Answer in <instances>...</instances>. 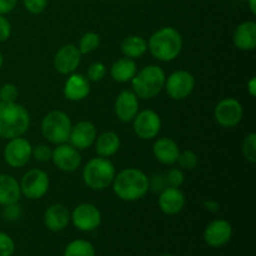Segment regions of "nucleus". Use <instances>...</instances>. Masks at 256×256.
<instances>
[{
    "mask_svg": "<svg viewBox=\"0 0 256 256\" xmlns=\"http://www.w3.org/2000/svg\"><path fill=\"white\" fill-rule=\"evenodd\" d=\"M112 186L114 194L120 200L128 202L142 199L150 190L149 178L136 168H126L115 174Z\"/></svg>",
    "mask_w": 256,
    "mask_h": 256,
    "instance_id": "obj_1",
    "label": "nucleus"
},
{
    "mask_svg": "<svg viewBox=\"0 0 256 256\" xmlns=\"http://www.w3.org/2000/svg\"><path fill=\"white\" fill-rule=\"evenodd\" d=\"M182 49V36L172 26L160 28L148 40V50L159 62H172L179 56Z\"/></svg>",
    "mask_w": 256,
    "mask_h": 256,
    "instance_id": "obj_2",
    "label": "nucleus"
},
{
    "mask_svg": "<svg viewBox=\"0 0 256 256\" xmlns=\"http://www.w3.org/2000/svg\"><path fill=\"white\" fill-rule=\"evenodd\" d=\"M30 122L26 108L16 102H0V138L9 140L22 136L29 130Z\"/></svg>",
    "mask_w": 256,
    "mask_h": 256,
    "instance_id": "obj_3",
    "label": "nucleus"
},
{
    "mask_svg": "<svg viewBox=\"0 0 256 256\" xmlns=\"http://www.w3.org/2000/svg\"><path fill=\"white\" fill-rule=\"evenodd\" d=\"M166 74L159 65H148L138 70L132 78V88L139 99L150 100L156 98L165 86Z\"/></svg>",
    "mask_w": 256,
    "mask_h": 256,
    "instance_id": "obj_4",
    "label": "nucleus"
},
{
    "mask_svg": "<svg viewBox=\"0 0 256 256\" xmlns=\"http://www.w3.org/2000/svg\"><path fill=\"white\" fill-rule=\"evenodd\" d=\"M116 170L109 158H92L82 169V180L92 190L102 192L112 186Z\"/></svg>",
    "mask_w": 256,
    "mask_h": 256,
    "instance_id": "obj_5",
    "label": "nucleus"
},
{
    "mask_svg": "<svg viewBox=\"0 0 256 256\" xmlns=\"http://www.w3.org/2000/svg\"><path fill=\"white\" fill-rule=\"evenodd\" d=\"M72 119L62 110H52L48 112L42 120V134L52 144L68 142L72 130Z\"/></svg>",
    "mask_w": 256,
    "mask_h": 256,
    "instance_id": "obj_6",
    "label": "nucleus"
},
{
    "mask_svg": "<svg viewBox=\"0 0 256 256\" xmlns=\"http://www.w3.org/2000/svg\"><path fill=\"white\" fill-rule=\"evenodd\" d=\"M19 184L22 195L29 200H39L44 198L49 190L50 179L44 170L32 169L22 175Z\"/></svg>",
    "mask_w": 256,
    "mask_h": 256,
    "instance_id": "obj_7",
    "label": "nucleus"
},
{
    "mask_svg": "<svg viewBox=\"0 0 256 256\" xmlns=\"http://www.w3.org/2000/svg\"><path fill=\"white\" fill-rule=\"evenodd\" d=\"M168 95L172 100H184L192 94L195 89L194 75L186 70H176L172 72L165 80V86Z\"/></svg>",
    "mask_w": 256,
    "mask_h": 256,
    "instance_id": "obj_8",
    "label": "nucleus"
},
{
    "mask_svg": "<svg viewBox=\"0 0 256 256\" xmlns=\"http://www.w3.org/2000/svg\"><path fill=\"white\" fill-rule=\"evenodd\" d=\"M32 145L30 144L29 140L22 136L9 139L2 152L5 162L10 168H15V169L25 166L32 159Z\"/></svg>",
    "mask_w": 256,
    "mask_h": 256,
    "instance_id": "obj_9",
    "label": "nucleus"
},
{
    "mask_svg": "<svg viewBox=\"0 0 256 256\" xmlns=\"http://www.w3.org/2000/svg\"><path fill=\"white\" fill-rule=\"evenodd\" d=\"M244 116V109L239 100L235 98H224L214 109V118L218 124L226 129H232L240 124Z\"/></svg>",
    "mask_w": 256,
    "mask_h": 256,
    "instance_id": "obj_10",
    "label": "nucleus"
},
{
    "mask_svg": "<svg viewBox=\"0 0 256 256\" xmlns=\"http://www.w3.org/2000/svg\"><path fill=\"white\" fill-rule=\"evenodd\" d=\"M162 118L156 112L150 109L142 110L132 119V129L142 140H152L162 130Z\"/></svg>",
    "mask_w": 256,
    "mask_h": 256,
    "instance_id": "obj_11",
    "label": "nucleus"
},
{
    "mask_svg": "<svg viewBox=\"0 0 256 256\" xmlns=\"http://www.w3.org/2000/svg\"><path fill=\"white\" fill-rule=\"evenodd\" d=\"M70 222L80 232H94L102 224V212L90 202H82L70 212Z\"/></svg>",
    "mask_w": 256,
    "mask_h": 256,
    "instance_id": "obj_12",
    "label": "nucleus"
},
{
    "mask_svg": "<svg viewBox=\"0 0 256 256\" xmlns=\"http://www.w3.org/2000/svg\"><path fill=\"white\" fill-rule=\"evenodd\" d=\"M52 162L55 166L64 172H74L82 165V155L76 148L72 144H58L55 149H52Z\"/></svg>",
    "mask_w": 256,
    "mask_h": 256,
    "instance_id": "obj_13",
    "label": "nucleus"
},
{
    "mask_svg": "<svg viewBox=\"0 0 256 256\" xmlns=\"http://www.w3.org/2000/svg\"><path fill=\"white\" fill-rule=\"evenodd\" d=\"M82 62V52L75 44H65L55 54L52 65L62 75H70L75 72Z\"/></svg>",
    "mask_w": 256,
    "mask_h": 256,
    "instance_id": "obj_14",
    "label": "nucleus"
},
{
    "mask_svg": "<svg viewBox=\"0 0 256 256\" xmlns=\"http://www.w3.org/2000/svg\"><path fill=\"white\" fill-rule=\"evenodd\" d=\"M96 136V126L89 120H82L72 126L68 142L78 150H85L94 145Z\"/></svg>",
    "mask_w": 256,
    "mask_h": 256,
    "instance_id": "obj_15",
    "label": "nucleus"
},
{
    "mask_svg": "<svg viewBox=\"0 0 256 256\" xmlns=\"http://www.w3.org/2000/svg\"><path fill=\"white\" fill-rule=\"evenodd\" d=\"M232 226L228 220L215 219L208 224L204 230V240L209 246L222 248L230 242Z\"/></svg>",
    "mask_w": 256,
    "mask_h": 256,
    "instance_id": "obj_16",
    "label": "nucleus"
},
{
    "mask_svg": "<svg viewBox=\"0 0 256 256\" xmlns=\"http://www.w3.org/2000/svg\"><path fill=\"white\" fill-rule=\"evenodd\" d=\"M114 112L118 119L122 122H130L139 112V98L132 90H122L116 96Z\"/></svg>",
    "mask_w": 256,
    "mask_h": 256,
    "instance_id": "obj_17",
    "label": "nucleus"
},
{
    "mask_svg": "<svg viewBox=\"0 0 256 256\" xmlns=\"http://www.w3.org/2000/svg\"><path fill=\"white\" fill-rule=\"evenodd\" d=\"M160 210L166 215H176L182 212L186 204L185 194L179 188L166 186L160 192L159 199H158Z\"/></svg>",
    "mask_w": 256,
    "mask_h": 256,
    "instance_id": "obj_18",
    "label": "nucleus"
},
{
    "mask_svg": "<svg viewBox=\"0 0 256 256\" xmlns=\"http://www.w3.org/2000/svg\"><path fill=\"white\" fill-rule=\"evenodd\" d=\"M90 82L85 75L72 72L64 84V96L69 102H82L90 94Z\"/></svg>",
    "mask_w": 256,
    "mask_h": 256,
    "instance_id": "obj_19",
    "label": "nucleus"
},
{
    "mask_svg": "<svg viewBox=\"0 0 256 256\" xmlns=\"http://www.w3.org/2000/svg\"><path fill=\"white\" fill-rule=\"evenodd\" d=\"M180 148L172 138H159L152 145V155L162 165L176 164Z\"/></svg>",
    "mask_w": 256,
    "mask_h": 256,
    "instance_id": "obj_20",
    "label": "nucleus"
},
{
    "mask_svg": "<svg viewBox=\"0 0 256 256\" xmlns=\"http://www.w3.org/2000/svg\"><path fill=\"white\" fill-rule=\"evenodd\" d=\"M235 48L242 52H252L256 48V22L252 20L242 22L232 34Z\"/></svg>",
    "mask_w": 256,
    "mask_h": 256,
    "instance_id": "obj_21",
    "label": "nucleus"
},
{
    "mask_svg": "<svg viewBox=\"0 0 256 256\" xmlns=\"http://www.w3.org/2000/svg\"><path fill=\"white\" fill-rule=\"evenodd\" d=\"M70 222V210L62 204H52L45 210L44 224L50 232H62Z\"/></svg>",
    "mask_w": 256,
    "mask_h": 256,
    "instance_id": "obj_22",
    "label": "nucleus"
},
{
    "mask_svg": "<svg viewBox=\"0 0 256 256\" xmlns=\"http://www.w3.org/2000/svg\"><path fill=\"white\" fill-rule=\"evenodd\" d=\"M22 199L20 184L12 175L0 174V205L16 204Z\"/></svg>",
    "mask_w": 256,
    "mask_h": 256,
    "instance_id": "obj_23",
    "label": "nucleus"
},
{
    "mask_svg": "<svg viewBox=\"0 0 256 256\" xmlns=\"http://www.w3.org/2000/svg\"><path fill=\"white\" fill-rule=\"evenodd\" d=\"M136 72L138 65L135 60L125 56L112 62V68H110V76L112 78L114 82H120V84L132 82Z\"/></svg>",
    "mask_w": 256,
    "mask_h": 256,
    "instance_id": "obj_24",
    "label": "nucleus"
},
{
    "mask_svg": "<svg viewBox=\"0 0 256 256\" xmlns=\"http://www.w3.org/2000/svg\"><path fill=\"white\" fill-rule=\"evenodd\" d=\"M94 145L98 156L110 158L119 152L122 146V140L115 132H104L98 135Z\"/></svg>",
    "mask_w": 256,
    "mask_h": 256,
    "instance_id": "obj_25",
    "label": "nucleus"
},
{
    "mask_svg": "<svg viewBox=\"0 0 256 256\" xmlns=\"http://www.w3.org/2000/svg\"><path fill=\"white\" fill-rule=\"evenodd\" d=\"M122 52L125 58L136 60L148 52V42L140 35H129L122 42Z\"/></svg>",
    "mask_w": 256,
    "mask_h": 256,
    "instance_id": "obj_26",
    "label": "nucleus"
},
{
    "mask_svg": "<svg viewBox=\"0 0 256 256\" xmlns=\"http://www.w3.org/2000/svg\"><path fill=\"white\" fill-rule=\"evenodd\" d=\"M64 256H95L94 245L84 239L72 240L65 248Z\"/></svg>",
    "mask_w": 256,
    "mask_h": 256,
    "instance_id": "obj_27",
    "label": "nucleus"
},
{
    "mask_svg": "<svg viewBox=\"0 0 256 256\" xmlns=\"http://www.w3.org/2000/svg\"><path fill=\"white\" fill-rule=\"evenodd\" d=\"M100 46V35L94 32H88L80 38V42L78 48H79L82 55L92 54V52Z\"/></svg>",
    "mask_w": 256,
    "mask_h": 256,
    "instance_id": "obj_28",
    "label": "nucleus"
},
{
    "mask_svg": "<svg viewBox=\"0 0 256 256\" xmlns=\"http://www.w3.org/2000/svg\"><path fill=\"white\" fill-rule=\"evenodd\" d=\"M242 152L245 159L250 162V164H255L256 162V134L255 132H250L245 136L242 140Z\"/></svg>",
    "mask_w": 256,
    "mask_h": 256,
    "instance_id": "obj_29",
    "label": "nucleus"
},
{
    "mask_svg": "<svg viewBox=\"0 0 256 256\" xmlns=\"http://www.w3.org/2000/svg\"><path fill=\"white\" fill-rule=\"evenodd\" d=\"M178 164L182 170H192L196 168L199 159H198L196 152L192 150H180L179 158H178Z\"/></svg>",
    "mask_w": 256,
    "mask_h": 256,
    "instance_id": "obj_30",
    "label": "nucleus"
},
{
    "mask_svg": "<svg viewBox=\"0 0 256 256\" xmlns=\"http://www.w3.org/2000/svg\"><path fill=\"white\" fill-rule=\"evenodd\" d=\"M168 186L180 188L185 182V175L180 168H170L164 176Z\"/></svg>",
    "mask_w": 256,
    "mask_h": 256,
    "instance_id": "obj_31",
    "label": "nucleus"
},
{
    "mask_svg": "<svg viewBox=\"0 0 256 256\" xmlns=\"http://www.w3.org/2000/svg\"><path fill=\"white\" fill-rule=\"evenodd\" d=\"M105 75H106V66H105L104 62H95L88 68L86 78L89 79V82H102L105 78Z\"/></svg>",
    "mask_w": 256,
    "mask_h": 256,
    "instance_id": "obj_32",
    "label": "nucleus"
},
{
    "mask_svg": "<svg viewBox=\"0 0 256 256\" xmlns=\"http://www.w3.org/2000/svg\"><path fill=\"white\" fill-rule=\"evenodd\" d=\"M18 96H19V90H18L16 85L8 82L4 84L0 89V102H16Z\"/></svg>",
    "mask_w": 256,
    "mask_h": 256,
    "instance_id": "obj_33",
    "label": "nucleus"
},
{
    "mask_svg": "<svg viewBox=\"0 0 256 256\" xmlns=\"http://www.w3.org/2000/svg\"><path fill=\"white\" fill-rule=\"evenodd\" d=\"M52 149L49 145L45 144H39L36 146H32V158H34L35 160L40 162H48L52 160Z\"/></svg>",
    "mask_w": 256,
    "mask_h": 256,
    "instance_id": "obj_34",
    "label": "nucleus"
},
{
    "mask_svg": "<svg viewBox=\"0 0 256 256\" xmlns=\"http://www.w3.org/2000/svg\"><path fill=\"white\" fill-rule=\"evenodd\" d=\"M48 0H22L25 10L32 15L42 14L48 8Z\"/></svg>",
    "mask_w": 256,
    "mask_h": 256,
    "instance_id": "obj_35",
    "label": "nucleus"
},
{
    "mask_svg": "<svg viewBox=\"0 0 256 256\" xmlns=\"http://www.w3.org/2000/svg\"><path fill=\"white\" fill-rule=\"evenodd\" d=\"M15 252L14 240L5 232H0V256H12Z\"/></svg>",
    "mask_w": 256,
    "mask_h": 256,
    "instance_id": "obj_36",
    "label": "nucleus"
},
{
    "mask_svg": "<svg viewBox=\"0 0 256 256\" xmlns=\"http://www.w3.org/2000/svg\"><path fill=\"white\" fill-rule=\"evenodd\" d=\"M22 214V208H20V205L18 204V202L16 204L6 205V206H4V209H2V216H4V219L8 220V222L19 220Z\"/></svg>",
    "mask_w": 256,
    "mask_h": 256,
    "instance_id": "obj_37",
    "label": "nucleus"
},
{
    "mask_svg": "<svg viewBox=\"0 0 256 256\" xmlns=\"http://www.w3.org/2000/svg\"><path fill=\"white\" fill-rule=\"evenodd\" d=\"M10 35H12V24L4 15H0V42H6Z\"/></svg>",
    "mask_w": 256,
    "mask_h": 256,
    "instance_id": "obj_38",
    "label": "nucleus"
},
{
    "mask_svg": "<svg viewBox=\"0 0 256 256\" xmlns=\"http://www.w3.org/2000/svg\"><path fill=\"white\" fill-rule=\"evenodd\" d=\"M18 4V0H0V15L12 12Z\"/></svg>",
    "mask_w": 256,
    "mask_h": 256,
    "instance_id": "obj_39",
    "label": "nucleus"
},
{
    "mask_svg": "<svg viewBox=\"0 0 256 256\" xmlns=\"http://www.w3.org/2000/svg\"><path fill=\"white\" fill-rule=\"evenodd\" d=\"M246 89H248V92H249L250 96L252 98L256 96V78L255 76H252V79L248 82Z\"/></svg>",
    "mask_w": 256,
    "mask_h": 256,
    "instance_id": "obj_40",
    "label": "nucleus"
},
{
    "mask_svg": "<svg viewBox=\"0 0 256 256\" xmlns=\"http://www.w3.org/2000/svg\"><path fill=\"white\" fill-rule=\"evenodd\" d=\"M204 205L208 210H210L212 212H216L219 210V204L216 202H214V200H206V202H204Z\"/></svg>",
    "mask_w": 256,
    "mask_h": 256,
    "instance_id": "obj_41",
    "label": "nucleus"
},
{
    "mask_svg": "<svg viewBox=\"0 0 256 256\" xmlns=\"http://www.w3.org/2000/svg\"><path fill=\"white\" fill-rule=\"evenodd\" d=\"M248 5L252 15H256V0H248Z\"/></svg>",
    "mask_w": 256,
    "mask_h": 256,
    "instance_id": "obj_42",
    "label": "nucleus"
},
{
    "mask_svg": "<svg viewBox=\"0 0 256 256\" xmlns=\"http://www.w3.org/2000/svg\"><path fill=\"white\" fill-rule=\"evenodd\" d=\"M2 64H4V56H2V52H0V69L2 68Z\"/></svg>",
    "mask_w": 256,
    "mask_h": 256,
    "instance_id": "obj_43",
    "label": "nucleus"
},
{
    "mask_svg": "<svg viewBox=\"0 0 256 256\" xmlns=\"http://www.w3.org/2000/svg\"><path fill=\"white\" fill-rule=\"evenodd\" d=\"M162 256H174V255H172V254H164V255H162Z\"/></svg>",
    "mask_w": 256,
    "mask_h": 256,
    "instance_id": "obj_44",
    "label": "nucleus"
}]
</instances>
